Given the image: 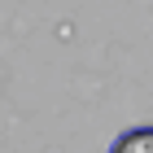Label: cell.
<instances>
[{"label": "cell", "mask_w": 153, "mask_h": 153, "mask_svg": "<svg viewBox=\"0 0 153 153\" xmlns=\"http://www.w3.org/2000/svg\"><path fill=\"white\" fill-rule=\"evenodd\" d=\"M109 153H153V127H131V131H123V136L109 144Z\"/></svg>", "instance_id": "cell-1"}]
</instances>
